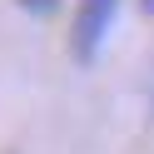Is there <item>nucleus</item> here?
I'll return each mask as SVG.
<instances>
[{
    "label": "nucleus",
    "mask_w": 154,
    "mask_h": 154,
    "mask_svg": "<svg viewBox=\"0 0 154 154\" xmlns=\"http://www.w3.org/2000/svg\"><path fill=\"white\" fill-rule=\"evenodd\" d=\"M114 15H119V0H80L75 5V20H70V50L80 65H90L100 55L104 35H109Z\"/></svg>",
    "instance_id": "nucleus-1"
}]
</instances>
